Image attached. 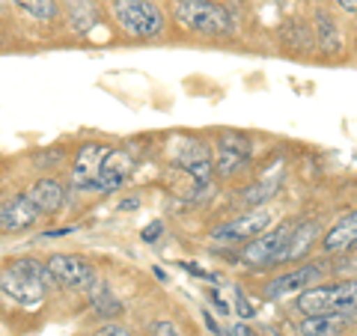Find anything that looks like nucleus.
I'll list each match as a JSON object with an SVG mask.
<instances>
[{"label":"nucleus","instance_id":"15","mask_svg":"<svg viewBox=\"0 0 357 336\" xmlns=\"http://www.w3.org/2000/svg\"><path fill=\"white\" fill-rule=\"evenodd\" d=\"M84 295L89 300V307H93V312H96L98 319H105V321H116L122 312H126V304L116 298L114 286L105 283V280H96V283L89 286Z\"/></svg>","mask_w":357,"mask_h":336},{"label":"nucleus","instance_id":"4","mask_svg":"<svg viewBox=\"0 0 357 336\" xmlns=\"http://www.w3.org/2000/svg\"><path fill=\"white\" fill-rule=\"evenodd\" d=\"M45 265H48V274L54 277V286L72 289V292H86L98 280L96 265L81 253H54Z\"/></svg>","mask_w":357,"mask_h":336},{"label":"nucleus","instance_id":"10","mask_svg":"<svg viewBox=\"0 0 357 336\" xmlns=\"http://www.w3.org/2000/svg\"><path fill=\"white\" fill-rule=\"evenodd\" d=\"M321 277H325V265H319V262H304V265H298L295 271H286V274H280V277H274L271 283L265 286V295H268V298L298 295V292H304V289H310V286H319Z\"/></svg>","mask_w":357,"mask_h":336},{"label":"nucleus","instance_id":"7","mask_svg":"<svg viewBox=\"0 0 357 336\" xmlns=\"http://www.w3.org/2000/svg\"><path fill=\"white\" fill-rule=\"evenodd\" d=\"M271 223H274V215L265 206L262 208H250L248 215H238L236 220L218 227L215 232H211V238H215L218 244H248V241L256 238V235H262Z\"/></svg>","mask_w":357,"mask_h":336},{"label":"nucleus","instance_id":"12","mask_svg":"<svg viewBox=\"0 0 357 336\" xmlns=\"http://www.w3.org/2000/svg\"><path fill=\"white\" fill-rule=\"evenodd\" d=\"M42 217L39 206L30 199V194H15L9 197L3 206H0V232H21V229H30L33 223Z\"/></svg>","mask_w":357,"mask_h":336},{"label":"nucleus","instance_id":"28","mask_svg":"<svg viewBox=\"0 0 357 336\" xmlns=\"http://www.w3.org/2000/svg\"><path fill=\"white\" fill-rule=\"evenodd\" d=\"M203 321H206V328L211 330V333H220V328H218V321L211 319V312L208 310H203Z\"/></svg>","mask_w":357,"mask_h":336},{"label":"nucleus","instance_id":"16","mask_svg":"<svg viewBox=\"0 0 357 336\" xmlns=\"http://www.w3.org/2000/svg\"><path fill=\"white\" fill-rule=\"evenodd\" d=\"M357 247V211H349L340 217L321 238V250L325 253H349Z\"/></svg>","mask_w":357,"mask_h":336},{"label":"nucleus","instance_id":"25","mask_svg":"<svg viewBox=\"0 0 357 336\" xmlns=\"http://www.w3.org/2000/svg\"><path fill=\"white\" fill-rule=\"evenodd\" d=\"M161 232H164V223H161V220H152V223H149V227H146V229H143V232H140V238L152 244V241H158V235H161Z\"/></svg>","mask_w":357,"mask_h":336},{"label":"nucleus","instance_id":"5","mask_svg":"<svg viewBox=\"0 0 357 336\" xmlns=\"http://www.w3.org/2000/svg\"><path fill=\"white\" fill-rule=\"evenodd\" d=\"M134 173V155L128 149H107L98 161V170L93 176V182L86 185V190L93 194H114V190L126 188L128 178Z\"/></svg>","mask_w":357,"mask_h":336},{"label":"nucleus","instance_id":"21","mask_svg":"<svg viewBox=\"0 0 357 336\" xmlns=\"http://www.w3.org/2000/svg\"><path fill=\"white\" fill-rule=\"evenodd\" d=\"M13 3L21 9V13H27L36 21H54L57 18V3H54V0H13Z\"/></svg>","mask_w":357,"mask_h":336},{"label":"nucleus","instance_id":"19","mask_svg":"<svg viewBox=\"0 0 357 336\" xmlns=\"http://www.w3.org/2000/svg\"><path fill=\"white\" fill-rule=\"evenodd\" d=\"M316 36H319V48H325L328 54H337L342 48V39H340V27L328 13H319L316 15Z\"/></svg>","mask_w":357,"mask_h":336},{"label":"nucleus","instance_id":"13","mask_svg":"<svg viewBox=\"0 0 357 336\" xmlns=\"http://www.w3.org/2000/svg\"><path fill=\"white\" fill-rule=\"evenodd\" d=\"M357 312H337V316H304L298 321V336H342L354 324Z\"/></svg>","mask_w":357,"mask_h":336},{"label":"nucleus","instance_id":"22","mask_svg":"<svg viewBox=\"0 0 357 336\" xmlns=\"http://www.w3.org/2000/svg\"><path fill=\"white\" fill-rule=\"evenodd\" d=\"M232 298H236V312H238V316L244 319V321H248V319H253V304H250V300L248 298H244V292H241V289H236V292H232Z\"/></svg>","mask_w":357,"mask_h":336},{"label":"nucleus","instance_id":"14","mask_svg":"<svg viewBox=\"0 0 357 336\" xmlns=\"http://www.w3.org/2000/svg\"><path fill=\"white\" fill-rule=\"evenodd\" d=\"M105 152H107L105 143H84V146L77 149L75 161H72V188L75 190H86V185L93 182L98 161H102Z\"/></svg>","mask_w":357,"mask_h":336},{"label":"nucleus","instance_id":"3","mask_svg":"<svg viewBox=\"0 0 357 336\" xmlns=\"http://www.w3.org/2000/svg\"><path fill=\"white\" fill-rule=\"evenodd\" d=\"M295 310L301 316L357 312V280H342V283H333V286H310L295 295Z\"/></svg>","mask_w":357,"mask_h":336},{"label":"nucleus","instance_id":"1","mask_svg":"<svg viewBox=\"0 0 357 336\" xmlns=\"http://www.w3.org/2000/svg\"><path fill=\"white\" fill-rule=\"evenodd\" d=\"M173 21L199 39H220L236 33V18L218 0H173Z\"/></svg>","mask_w":357,"mask_h":336},{"label":"nucleus","instance_id":"2","mask_svg":"<svg viewBox=\"0 0 357 336\" xmlns=\"http://www.w3.org/2000/svg\"><path fill=\"white\" fill-rule=\"evenodd\" d=\"M110 15L126 36L140 42L158 39L167 27L164 9L155 0H110Z\"/></svg>","mask_w":357,"mask_h":336},{"label":"nucleus","instance_id":"9","mask_svg":"<svg viewBox=\"0 0 357 336\" xmlns=\"http://www.w3.org/2000/svg\"><path fill=\"white\" fill-rule=\"evenodd\" d=\"M173 161L182 167V170L191 176L197 185H208L211 173H215L211 155L206 149V143H199V140H178V143H173Z\"/></svg>","mask_w":357,"mask_h":336},{"label":"nucleus","instance_id":"6","mask_svg":"<svg viewBox=\"0 0 357 336\" xmlns=\"http://www.w3.org/2000/svg\"><path fill=\"white\" fill-rule=\"evenodd\" d=\"M295 223H277V227H268L262 235H256L253 241H248V247L241 250V262L244 265H277L283 259V250L289 244V235H292Z\"/></svg>","mask_w":357,"mask_h":336},{"label":"nucleus","instance_id":"30","mask_svg":"<svg viewBox=\"0 0 357 336\" xmlns=\"http://www.w3.org/2000/svg\"><path fill=\"white\" fill-rule=\"evenodd\" d=\"M0 6H3V0H0Z\"/></svg>","mask_w":357,"mask_h":336},{"label":"nucleus","instance_id":"23","mask_svg":"<svg viewBox=\"0 0 357 336\" xmlns=\"http://www.w3.org/2000/svg\"><path fill=\"white\" fill-rule=\"evenodd\" d=\"M93 336H131V330L122 328V324H116V321H105L102 328L93 330Z\"/></svg>","mask_w":357,"mask_h":336},{"label":"nucleus","instance_id":"11","mask_svg":"<svg viewBox=\"0 0 357 336\" xmlns=\"http://www.w3.org/2000/svg\"><path fill=\"white\" fill-rule=\"evenodd\" d=\"M0 295L18 307H39L45 295H48V289L33 283V280H27L24 274H18L15 268L6 265L3 271H0Z\"/></svg>","mask_w":357,"mask_h":336},{"label":"nucleus","instance_id":"29","mask_svg":"<svg viewBox=\"0 0 357 336\" xmlns=\"http://www.w3.org/2000/svg\"><path fill=\"white\" fill-rule=\"evenodd\" d=\"M232 336H253V330L248 324H236V328H232Z\"/></svg>","mask_w":357,"mask_h":336},{"label":"nucleus","instance_id":"20","mask_svg":"<svg viewBox=\"0 0 357 336\" xmlns=\"http://www.w3.org/2000/svg\"><path fill=\"white\" fill-rule=\"evenodd\" d=\"M277 188H280V176H265L262 182H256L253 188H248V194H244V203L248 206H262L268 203L274 194H277Z\"/></svg>","mask_w":357,"mask_h":336},{"label":"nucleus","instance_id":"26","mask_svg":"<svg viewBox=\"0 0 357 336\" xmlns=\"http://www.w3.org/2000/svg\"><path fill=\"white\" fill-rule=\"evenodd\" d=\"M208 300L218 307V312H223V316H229V312H232V307H229L227 300H223V298L218 295V289H211V292H208Z\"/></svg>","mask_w":357,"mask_h":336},{"label":"nucleus","instance_id":"17","mask_svg":"<svg viewBox=\"0 0 357 336\" xmlns=\"http://www.w3.org/2000/svg\"><path fill=\"white\" fill-rule=\"evenodd\" d=\"M30 199L39 206L42 215H51V211H60L66 206V188L63 182H57V178H36L30 188H27Z\"/></svg>","mask_w":357,"mask_h":336},{"label":"nucleus","instance_id":"24","mask_svg":"<svg viewBox=\"0 0 357 336\" xmlns=\"http://www.w3.org/2000/svg\"><path fill=\"white\" fill-rule=\"evenodd\" d=\"M149 333H152V336H182V333H178L176 324H173V321H167V319L155 321L152 328H149Z\"/></svg>","mask_w":357,"mask_h":336},{"label":"nucleus","instance_id":"18","mask_svg":"<svg viewBox=\"0 0 357 336\" xmlns=\"http://www.w3.org/2000/svg\"><path fill=\"white\" fill-rule=\"evenodd\" d=\"M316 235H319V223H295V229H292V235H289V244H286L280 262L304 259L307 250L312 247V241H316Z\"/></svg>","mask_w":357,"mask_h":336},{"label":"nucleus","instance_id":"8","mask_svg":"<svg viewBox=\"0 0 357 336\" xmlns=\"http://www.w3.org/2000/svg\"><path fill=\"white\" fill-rule=\"evenodd\" d=\"M253 158V143L244 134H223L215 146V173L223 178H232L248 170V164Z\"/></svg>","mask_w":357,"mask_h":336},{"label":"nucleus","instance_id":"27","mask_svg":"<svg viewBox=\"0 0 357 336\" xmlns=\"http://www.w3.org/2000/svg\"><path fill=\"white\" fill-rule=\"evenodd\" d=\"M342 13H349V15H357V0H333Z\"/></svg>","mask_w":357,"mask_h":336}]
</instances>
